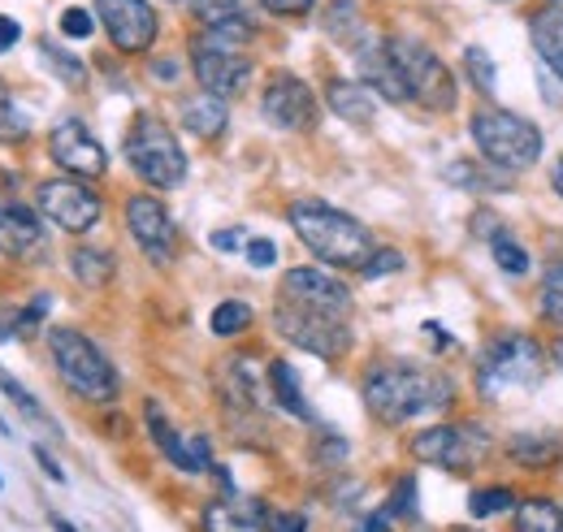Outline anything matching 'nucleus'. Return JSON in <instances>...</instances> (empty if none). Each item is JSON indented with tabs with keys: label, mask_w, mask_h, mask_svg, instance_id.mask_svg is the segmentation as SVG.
I'll use <instances>...</instances> for the list:
<instances>
[{
	"label": "nucleus",
	"mask_w": 563,
	"mask_h": 532,
	"mask_svg": "<svg viewBox=\"0 0 563 532\" xmlns=\"http://www.w3.org/2000/svg\"><path fill=\"white\" fill-rule=\"evenodd\" d=\"M424 333H429L438 346H451V337H446V330H442V325H424Z\"/></svg>",
	"instance_id": "de8ad7c7"
},
{
	"label": "nucleus",
	"mask_w": 563,
	"mask_h": 532,
	"mask_svg": "<svg viewBox=\"0 0 563 532\" xmlns=\"http://www.w3.org/2000/svg\"><path fill=\"white\" fill-rule=\"evenodd\" d=\"M261 113H265L269 126H278V131H299V134L312 131L317 118H321V109H317V91H312L299 74H290V69H274V74L265 78Z\"/></svg>",
	"instance_id": "9b49d317"
},
{
	"label": "nucleus",
	"mask_w": 563,
	"mask_h": 532,
	"mask_svg": "<svg viewBox=\"0 0 563 532\" xmlns=\"http://www.w3.org/2000/svg\"><path fill=\"white\" fill-rule=\"evenodd\" d=\"M290 230L299 234V243L321 261L334 268H364V261L373 256V234L347 217L339 208L321 200H295L290 203Z\"/></svg>",
	"instance_id": "f03ea898"
},
{
	"label": "nucleus",
	"mask_w": 563,
	"mask_h": 532,
	"mask_svg": "<svg viewBox=\"0 0 563 532\" xmlns=\"http://www.w3.org/2000/svg\"><path fill=\"white\" fill-rule=\"evenodd\" d=\"M386 48H390L395 66L404 74V82H408V100H417L429 113H451V109H455V100H460L455 78H451V69L424 48L421 40H412V35H390Z\"/></svg>",
	"instance_id": "0eeeda50"
},
{
	"label": "nucleus",
	"mask_w": 563,
	"mask_h": 532,
	"mask_svg": "<svg viewBox=\"0 0 563 532\" xmlns=\"http://www.w3.org/2000/svg\"><path fill=\"white\" fill-rule=\"evenodd\" d=\"M247 265H252V268L278 265V247H274L269 239H252V243H247Z\"/></svg>",
	"instance_id": "ea45409f"
},
{
	"label": "nucleus",
	"mask_w": 563,
	"mask_h": 532,
	"mask_svg": "<svg viewBox=\"0 0 563 532\" xmlns=\"http://www.w3.org/2000/svg\"><path fill=\"white\" fill-rule=\"evenodd\" d=\"M490 252H494V261H498L503 273H511V277H525V273H529V252H525L507 230H494Z\"/></svg>",
	"instance_id": "2f4dec72"
},
{
	"label": "nucleus",
	"mask_w": 563,
	"mask_h": 532,
	"mask_svg": "<svg viewBox=\"0 0 563 532\" xmlns=\"http://www.w3.org/2000/svg\"><path fill=\"white\" fill-rule=\"evenodd\" d=\"M464 69H468V78H473V87L482 96H494V62L486 57V48H468L464 53Z\"/></svg>",
	"instance_id": "c9c22d12"
},
{
	"label": "nucleus",
	"mask_w": 563,
	"mask_h": 532,
	"mask_svg": "<svg viewBox=\"0 0 563 532\" xmlns=\"http://www.w3.org/2000/svg\"><path fill=\"white\" fill-rule=\"evenodd\" d=\"M48 152H53V160L66 174H74V178H100L109 169V156H104L100 138L87 131V122H78V118H66L62 126H53Z\"/></svg>",
	"instance_id": "dca6fc26"
},
{
	"label": "nucleus",
	"mask_w": 563,
	"mask_h": 532,
	"mask_svg": "<svg viewBox=\"0 0 563 532\" xmlns=\"http://www.w3.org/2000/svg\"><path fill=\"white\" fill-rule=\"evenodd\" d=\"M48 351H53V364H57V377L62 386L78 395L82 402H113L122 381H118V368L104 359V351L78 330H48Z\"/></svg>",
	"instance_id": "7ed1b4c3"
},
{
	"label": "nucleus",
	"mask_w": 563,
	"mask_h": 532,
	"mask_svg": "<svg viewBox=\"0 0 563 532\" xmlns=\"http://www.w3.org/2000/svg\"><path fill=\"white\" fill-rule=\"evenodd\" d=\"M278 299L295 303V308H308V312H325V317H352V290L325 273V268H290L282 277Z\"/></svg>",
	"instance_id": "ddd939ff"
},
{
	"label": "nucleus",
	"mask_w": 563,
	"mask_h": 532,
	"mask_svg": "<svg viewBox=\"0 0 563 532\" xmlns=\"http://www.w3.org/2000/svg\"><path fill=\"white\" fill-rule=\"evenodd\" d=\"M507 455L520 467H555L563 455V446L555 437H538V433H520L507 442Z\"/></svg>",
	"instance_id": "393cba45"
},
{
	"label": "nucleus",
	"mask_w": 563,
	"mask_h": 532,
	"mask_svg": "<svg viewBox=\"0 0 563 532\" xmlns=\"http://www.w3.org/2000/svg\"><path fill=\"white\" fill-rule=\"evenodd\" d=\"M352 53H355V69H360V82H364L368 91H377V96L390 100V104H404V100H408V82H404V74L395 66L386 40L364 35Z\"/></svg>",
	"instance_id": "a211bd4d"
},
{
	"label": "nucleus",
	"mask_w": 563,
	"mask_h": 532,
	"mask_svg": "<svg viewBox=\"0 0 563 532\" xmlns=\"http://www.w3.org/2000/svg\"><path fill=\"white\" fill-rule=\"evenodd\" d=\"M551 355H555V364H560V373H563V337L555 342V351H551Z\"/></svg>",
	"instance_id": "603ef678"
},
{
	"label": "nucleus",
	"mask_w": 563,
	"mask_h": 532,
	"mask_svg": "<svg viewBox=\"0 0 563 532\" xmlns=\"http://www.w3.org/2000/svg\"><path fill=\"white\" fill-rule=\"evenodd\" d=\"M473 143L482 147V156L498 169H529L542 156V131L529 126L520 113L507 109H482L468 122Z\"/></svg>",
	"instance_id": "423d86ee"
},
{
	"label": "nucleus",
	"mask_w": 563,
	"mask_h": 532,
	"mask_svg": "<svg viewBox=\"0 0 563 532\" xmlns=\"http://www.w3.org/2000/svg\"><path fill=\"white\" fill-rule=\"evenodd\" d=\"M191 13L209 35L225 40V44H247L256 35V22L243 13L239 0H191Z\"/></svg>",
	"instance_id": "aec40b11"
},
{
	"label": "nucleus",
	"mask_w": 563,
	"mask_h": 532,
	"mask_svg": "<svg viewBox=\"0 0 563 532\" xmlns=\"http://www.w3.org/2000/svg\"><path fill=\"white\" fill-rule=\"evenodd\" d=\"M126 230H131L135 247L152 265H169L178 256V225H174V217L165 212V203L156 200V196H131V203H126Z\"/></svg>",
	"instance_id": "4468645a"
},
{
	"label": "nucleus",
	"mask_w": 563,
	"mask_h": 532,
	"mask_svg": "<svg viewBox=\"0 0 563 532\" xmlns=\"http://www.w3.org/2000/svg\"><path fill=\"white\" fill-rule=\"evenodd\" d=\"M468 507H473L477 520H486V516H498V511L516 507V494H511V489H482V494H473Z\"/></svg>",
	"instance_id": "e433bc0d"
},
{
	"label": "nucleus",
	"mask_w": 563,
	"mask_h": 532,
	"mask_svg": "<svg viewBox=\"0 0 563 532\" xmlns=\"http://www.w3.org/2000/svg\"><path fill=\"white\" fill-rule=\"evenodd\" d=\"M0 485H4V476H0Z\"/></svg>",
	"instance_id": "864d4df0"
},
{
	"label": "nucleus",
	"mask_w": 563,
	"mask_h": 532,
	"mask_svg": "<svg viewBox=\"0 0 563 532\" xmlns=\"http://www.w3.org/2000/svg\"><path fill=\"white\" fill-rule=\"evenodd\" d=\"M547 286H563V261L551 268V273H547Z\"/></svg>",
	"instance_id": "8fccbe9b"
},
{
	"label": "nucleus",
	"mask_w": 563,
	"mask_h": 532,
	"mask_svg": "<svg viewBox=\"0 0 563 532\" xmlns=\"http://www.w3.org/2000/svg\"><path fill=\"white\" fill-rule=\"evenodd\" d=\"M325 35H330L334 44H343V48H355V44L368 35L364 22H360L355 0H334V4L325 9Z\"/></svg>",
	"instance_id": "bb28decb"
},
{
	"label": "nucleus",
	"mask_w": 563,
	"mask_h": 532,
	"mask_svg": "<svg viewBox=\"0 0 563 532\" xmlns=\"http://www.w3.org/2000/svg\"><path fill=\"white\" fill-rule=\"evenodd\" d=\"M317 459L321 464H343L347 459V442L339 433H325V442H317Z\"/></svg>",
	"instance_id": "a19ab883"
},
{
	"label": "nucleus",
	"mask_w": 563,
	"mask_h": 532,
	"mask_svg": "<svg viewBox=\"0 0 563 532\" xmlns=\"http://www.w3.org/2000/svg\"><path fill=\"white\" fill-rule=\"evenodd\" d=\"M542 364H547L542 342H533L529 333H503L477 359V390L486 399H498L507 390H529L542 381Z\"/></svg>",
	"instance_id": "20e7f679"
},
{
	"label": "nucleus",
	"mask_w": 563,
	"mask_h": 532,
	"mask_svg": "<svg viewBox=\"0 0 563 532\" xmlns=\"http://www.w3.org/2000/svg\"><path fill=\"white\" fill-rule=\"evenodd\" d=\"M35 459H40V467H44V472H48V476H53L57 485L66 480V472H62V464H57V459L48 455V446H35Z\"/></svg>",
	"instance_id": "49530a36"
},
{
	"label": "nucleus",
	"mask_w": 563,
	"mask_h": 532,
	"mask_svg": "<svg viewBox=\"0 0 563 532\" xmlns=\"http://www.w3.org/2000/svg\"><path fill=\"white\" fill-rule=\"evenodd\" d=\"M70 273L78 286H87V290H104V286L118 277V261H113L104 247H74Z\"/></svg>",
	"instance_id": "5701e85b"
},
{
	"label": "nucleus",
	"mask_w": 563,
	"mask_h": 532,
	"mask_svg": "<svg viewBox=\"0 0 563 532\" xmlns=\"http://www.w3.org/2000/svg\"><path fill=\"white\" fill-rule=\"evenodd\" d=\"M239 243H243L239 230H217V234H212V247H217V252H239Z\"/></svg>",
	"instance_id": "a18cd8bd"
},
{
	"label": "nucleus",
	"mask_w": 563,
	"mask_h": 532,
	"mask_svg": "<svg viewBox=\"0 0 563 532\" xmlns=\"http://www.w3.org/2000/svg\"><path fill=\"white\" fill-rule=\"evenodd\" d=\"M225 122H230V113H225V100L221 96H196V100H183V126L191 134H200V138H217V134L225 131Z\"/></svg>",
	"instance_id": "4be33fe9"
},
{
	"label": "nucleus",
	"mask_w": 563,
	"mask_h": 532,
	"mask_svg": "<svg viewBox=\"0 0 563 532\" xmlns=\"http://www.w3.org/2000/svg\"><path fill=\"white\" fill-rule=\"evenodd\" d=\"M126 160H131V169L140 174L143 182L156 187V191H174L187 178V156H183L178 138H174V131L161 118H152V113H140L131 122Z\"/></svg>",
	"instance_id": "39448f33"
},
{
	"label": "nucleus",
	"mask_w": 563,
	"mask_h": 532,
	"mask_svg": "<svg viewBox=\"0 0 563 532\" xmlns=\"http://www.w3.org/2000/svg\"><path fill=\"white\" fill-rule=\"evenodd\" d=\"M40 57H44V66L53 69L66 87H87V66H82V57H74L66 48H57L53 40H40Z\"/></svg>",
	"instance_id": "c85d7f7f"
},
{
	"label": "nucleus",
	"mask_w": 563,
	"mask_h": 532,
	"mask_svg": "<svg viewBox=\"0 0 563 532\" xmlns=\"http://www.w3.org/2000/svg\"><path fill=\"white\" fill-rule=\"evenodd\" d=\"M382 516H386V520H412V516H417V480H412V476H404V480L395 485V494L386 498Z\"/></svg>",
	"instance_id": "72a5a7b5"
},
{
	"label": "nucleus",
	"mask_w": 563,
	"mask_h": 532,
	"mask_svg": "<svg viewBox=\"0 0 563 532\" xmlns=\"http://www.w3.org/2000/svg\"><path fill=\"white\" fill-rule=\"evenodd\" d=\"M152 74H156V78H174V74H178V66H174V62H156V66H152Z\"/></svg>",
	"instance_id": "09e8293b"
},
{
	"label": "nucleus",
	"mask_w": 563,
	"mask_h": 532,
	"mask_svg": "<svg viewBox=\"0 0 563 532\" xmlns=\"http://www.w3.org/2000/svg\"><path fill=\"white\" fill-rule=\"evenodd\" d=\"M399 268H404V256H399V252H373L360 273H364L368 281H377V277H390V273H399Z\"/></svg>",
	"instance_id": "58836bf2"
},
{
	"label": "nucleus",
	"mask_w": 563,
	"mask_h": 532,
	"mask_svg": "<svg viewBox=\"0 0 563 532\" xmlns=\"http://www.w3.org/2000/svg\"><path fill=\"white\" fill-rule=\"evenodd\" d=\"M274 330H278L290 346H299V351H308V355H317V359H330V364L352 351V330H347L343 317L308 312V308H295V303H286V299H278V308H274Z\"/></svg>",
	"instance_id": "6e6552de"
},
{
	"label": "nucleus",
	"mask_w": 563,
	"mask_h": 532,
	"mask_svg": "<svg viewBox=\"0 0 563 532\" xmlns=\"http://www.w3.org/2000/svg\"><path fill=\"white\" fill-rule=\"evenodd\" d=\"M451 395L455 390L442 373L417 368V364H382L364 377V407L382 424H408L421 411L446 407Z\"/></svg>",
	"instance_id": "f257e3e1"
},
{
	"label": "nucleus",
	"mask_w": 563,
	"mask_h": 532,
	"mask_svg": "<svg viewBox=\"0 0 563 532\" xmlns=\"http://www.w3.org/2000/svg\"><path fill=\"white\" fill-rule=\"evenodd\" d=\"M555 191L563 196V156H560V165H555Z\"/></svg>",
	"instance_id": "3c124183"
},
{
	"label": "nucleus",
	"mask_w": 563,
	"mask_h": 532,
	"mask_svg": "<svg viewBox=\"0 0 563 532\" xmlns=\"http://www.w3.org/2000/svg\"><path fill=\"white\" fill-rule=\"evenodd\" d=\"M48 312H53V295H35V299H31V308H22V312L13 317V325H9V330L18 333V337H31V333L44 325V317H48Z\"/></svg>",
	"instance_id": "f704fd0d"
},
{
	"label": "nucleus",
	"mask_w": 563,
	"mask_h": 532,
	"mask_svg": "<svg viewBox=\"0 0 563 532\" xmlns=\"http://www.w3.org/2000/svg\"><path fill=\"white\" fill-rule=\"evenodd\" d=\"M209 325L217 337H234V333H243L247 325H252V308H247L243 299H225V303L212 308Z\"/></svg>",
	"instance_id": "7c9ffc66"
},
{
	"label": "nucleus",
	"mask_w": 563,
	"mask_h": 532,
	"mask_svg": "<svg viewBox=\"0 0 563 532\" xmlns=\"http://www.w3.org/2000/svg\"><path fill=\"white\" fill-rule=\"evenodd\" d=\"M191 69H196V82L221 100H234L252 82V62L239 53V44H225L209 31L191 40Z\"/></svg>",
	"instance_id": "9d476101"
},
{
	"label": "nucleus",
	"mask_w": 563,
	"mask_h": 532,
	"mask_svg": "<svg viewBox=\"0 0 563 532\" xmlns=\"http://www.w3.org/2000/svg\"><path fill=\"white\" fill-rule=\"evenodd\" d=\"M35 203H40V212H44L57 230H66V234H87V230H96V221H100V212H104L100 196H96L91 187H82V178H74V174L70 178L40 182Z\"/></svg>",
	"instance_id": "f8f14e48"
},
{
	"label": "nucleus",
	"mask_w": 563,
	"mask_h": 532,
	"mask_svg": "<svg viewBox=\"0 0 563 532\" xmlns=\"http://www.w3.org/2000/svg\"><path fill=\"white\" fill-rule=\"evenodd\" d=\"M0 256L13 265H40L48 256V230L26 203H0Z\"/></svg>",
	"instance_id": "f3484780"
},
{
	"label": "nucleus",
	"mask_w": 563,
	"mask_h": 532,
	"mask_svg": "<svg viewBox=\"0 0 563 532\" xmlns=\"http://www.w3.org/2000/svg\"><path fill=\"white\" fill-rule=\"evenodd\" d=\"M542 317L563 325V286H547L542 290Z\"/></svg>",
	"instance_id": "79ce46f5"
},
{
	"label": "nucleus",
	"mask_w": 563,
	"mask_h": 532,
	"mask_svg": "<svg viewBox=\"0 0 563 532\" xmlns=\"http://www.w3.org/2000/svg\"><path fill=\"white\" fill-rule=\"evenodd\" d=\"M143 420L152 429V442L165 451V459L178 467V472H212L209 437H183V433H174V424L165 420V411L156 402L143 407Z\"/></svg>",
	"instance_id": "6ab92c4d"
},
{
	"label": "nucleus",
	"mask_w": 563,
	"mask_h": 532,
	"mask_svg": "<svg viewBox=\"0 0 563 532\" xmlns=\"http://www.w3.org/2000/svg\"><path fill=\"white\" fill-rule=\"evenodd\" d=\"M529 35H533L542 62L563 78V9H542V13H533Z\"/></svg>",
	"instance_id": "b1692460"
},
{
	"label": "nucleus",
	"mask_w": 563,
	"mask_h": 532,
	"mask_svg": "<svg viewBox=\"0 0 563 532\" xmlns=\"http://www.w3.org/2000/svg\"><path fill=\"white\" fill-rule=\"evenodd\" d=\"M96 22H100V18H91V13L78 9V4H70V9L62 13V31H66L70 40H87V35L96 31Z\"/></svg>",
	"instance_id": "4c0bfd02"
},
{
	"label": "nucleus",
	"mask_w": 563,
	"mask_h": 532,
	"mask_svg": "<svg viewBox=\"0 0 563 532\" xmlns=\"http://www.w3.org/2000/svg\"><path fill=\"white\" fill-rule=\"evenodd\" d=\"M18 40H22V26H18V18L0 13V53H9V48H13Z\"/></svg>",
	"instance_id": "c03bdc74"
},
{
	"label": "nucleus",
	"mask_w": 563,
	"mask_h": 532,
	"mask_svg": "<svg viewBox=\"0 0 563 532\" xmlns=\"http://www.w3.org/2000/svg\"><path fill=\"white\" fill-rule=\"evenodd\" d=\"M516 529L520 532H560L563 529L560 507L547 502V498H533V502L516 507Z\"/></svg>",
	"instance_id": "c756f323"
},
{
	"label": "nucleus",
	"mask_w": 563,
	"mask_h": 532,
	"mask_svg": "<svg viewBox=\"0 0 563 532\" xmlns=\"http://www.w3.org/2000/svg\"><path fill=\"white\" fill-rule=\"evenodd\" d=\"M269 390H274V399L282 402V411H290V415H299V420H317L286 359H274V364H269Z\"/></svg>",
	"instance_id": "a878e982"
},
{
	"label": "nucleus",
	"mask_w": 563,
	"mask_h": 532,
	"mask_svg": "<svg viewBox=\"0 0 563 532\" xmlns=\"http://www.w3.org/2000/svg\"><path fill=\"white\" fill-rule=\"evenodd\" d=\"M0 390H4V399L13 402V407H18V411H22L26 420H31V424H40V429H48L53 437H62V424H57V420H53V415H48V411L40 407V399H35V395H31V390H26L22 381H13V377H9L4 368H0Z\"/></svg>",
	"instance_id": "cd10ccee"
},
{
	"label": "nucleus",
	"mask_w": 563,
	"mask_h": 532,
	"mask_svg": "<svg viewBox=\"0 0 563 532\" xmlns=\"http://www.w3.org/2000/svg\"><path fill=\"white\" fill-rule=\"evenodd\" d=\"M490 437L482 424H438L412 437V455L442 472H468L486 459Z\"/></svg>",
	"instance_id": "1a4fd4ad"
},
{
	"label": "nucleus",
	"mask_w": 563,
	"mask_h": 532,
	"mask_svg": "<svg viewBox=\"0 0 563 532\" xmlns=\"http://www.w3.org/2000/svg\"><path fill=\"white\" fill-rule=\"evenodd\" d=\"M269 13H278V18H303L308 9H312V0H261Z\"/></svg>",
	"instance_id": "37998d69"
},
{
	"label": "nucleus",
	"mask_w": 563,
	"mask_h": 532,
	"mask_svg": "<svg viewBox=\"0 0 563 532\" xmlns=\"http://www.w3.org/2000/svg\"><path fill=\"white\" fill-rule=\"evenodd\" d=\"M325 104L334 109V118H343L355 131H368L373 118H377L373 91H368L364 82H347V78H330V82H325Z\"/></svg>",
	"instance_id": "412c9836"
},
{
	"label": "nucleus",
	"mask_w": 563,
	"mask_h": 532,
	"mask_svg": "<svg viewBox=\"0 0 563 532\" xmlns=\"http://www.w3.org/2000/svg\"><path fill=\"white\" fill-rule=\"evenodd\" d=\"M26 134H31V126H26V118L18 113V104H13L9 87L0 82V143H22Z\"/></svg>",
	"instance_id": "473e14b6"
},
{
	"label": "nucleus",
	"mask_w": 563,
	"mask_h": 532,
	"mask_svg": "<svg viewBox=\"0 0 563 532\" xmlns=\"http://www.w3.org/2000/svg\"><path fill=\"white\" fill-rule=\"evenodd\" d=\"M96 18L118 53H147L156 44V9L147 0H96Z\"/></svg>",
	"instance_id": "2eb2a0df"
}]
</instances>
